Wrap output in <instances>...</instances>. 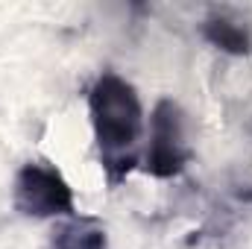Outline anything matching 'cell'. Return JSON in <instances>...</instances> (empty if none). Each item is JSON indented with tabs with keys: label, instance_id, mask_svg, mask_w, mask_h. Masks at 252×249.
Here are the masks:
<instances>
[{
	"label": "cell",
	"instance_id": "cell-4",
	"mask_svg": "<svg viewBox=\"0 0 252 249\" xmlns=\"http://www.w3.org/2000/svg\"><path fill=\"white\" fill-rule=\"evenodd\" d=\"M202 38L229 56H250L252 53V32L241 21L220 15V12H214L202 21Z\"/></svg>",
	"mask_w": 252,
	"mask_h": 249
},
{
	"label": "cell",
	"instance_id": "cell-3",
	"mask_svg": "<svg viewBox=\"0 0 252 249\" xmlns=\"http://www.w3.org/2000/svg\"><path fill=\"white\" fill-rule=\"evenodd\" d=\"M12 202L24 217H73V187L47 161H27L12 185Z\"/></svg>",
	"mask_w": 252,
	"mask_h": 249
},
{
	"label": "cell",
	"instance_id": "cell-1",
	"mask_svg": "<svg viewBox=\"0 0 252 249\" xmlns=\"http://www.w3.org/2000/svg\"><path fill=\"white\" fill-rule=\"evenodd\" d=\"M88 112L109 185H121L138 164V141L144 132L141 97L124 76L103 73L88 91Z\"/></svg>",
	"mask_w": 252,
	"mask_h": 249
},
{
	"label": "cell",
	"instance_id": "cell-5",
	"mask_svg": "<svg viewBox=\"0 0 252 249\" xmlns=\"http://www.w3.org/2000/svg\"><path fill=\"white\" fill-rule=\"evenodd\" d=\"M53 249H106V232L94 220H73L59 229Z\"/></svg>",
	"mask_w": 252,
	"mask_h": 249
},
{
	"label": "cell",
	"instance_id": "cell-2",
	"mask_svg": "<svg viewBox=\"0 0 252 249\" xmlns=\"http://www.w3.org/2000/svg\"><path fill=\"white\" fill-rule=\"evenodd\" d=\"M190 150L188 144V118L179 103L158 100L150 118V147H147V164L144 170L156 179H173L188 167Z\"/></svg>",
	"mask_w": 252,
	"mask_h": 249
}]
</instances>
